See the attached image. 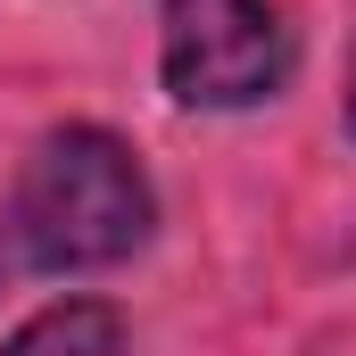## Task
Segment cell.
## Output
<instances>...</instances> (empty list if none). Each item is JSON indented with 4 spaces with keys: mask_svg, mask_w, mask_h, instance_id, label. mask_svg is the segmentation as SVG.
Here are the masks:
<instances>
[{
    "mask_svg": "<svg viewBox=\"0 0 356 356\" xmlns=\"http://www.w3.org/2000/svg\"><path fill=\"white\" fill-rule=\"evenodd\" d=\"M158 232V191L108 124H58L0 199V273H99Z\"/></svg>",
    "mask_w": 356,
    "mask_h": 356,
    "instance_id": "obj_1",
    "label": "cell"
},
{
    "mask_svg": "<svg viewBox=\"0 0 356 356\" xmlns=\"http://www.w3.org/2000/svg\"><path fill=\"white\" fill-rule=\"evenodd\" d=\"M298 50L273 0H158V75L182 108H266Z\"/></svg>",
    "mask_w": 356,
    "mask_h": 356,
    "instance_id": "obj_2",
    "label": "cell"
},
{
    "mask_svg": "<svg viewBox=\"0 0 356 356\" xmlns=\"http://www.w3.org/2000/svg\"><path fill=\"white\" fill-rule=\"evenodd\" d=\"M0 356H133V332L108 298H50L0 340Z\"/></svg>",
    "mask_w": 356,
    "mask_h": 356,
    "instance_id": "obj_3",
    "label": "cell"
},
{
    "mask_svg": "<svg viewBox=\"0 0 356 356\" xmlns=\"http://www.w3.org/2000/svg\"><path fill=\"white\" fill-rule=\"evenodd\" d=\"M340 124H348V141H356V58H348V99H340Z\"/></svg>",
    "mask_w": 356,
    "mask_h": 356,
    "instance_id": "obj_4",
    "label": "cell"
}]
</instances>
